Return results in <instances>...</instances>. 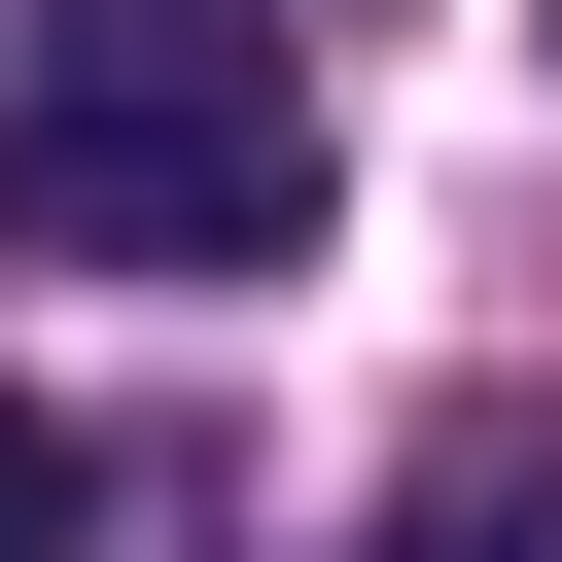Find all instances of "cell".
<instances>
[{"label":"cell","instance_id":"obj_3","mask_svg":"<svg viewBox=\"0 0 562 562\" xmlns=\"http://www.w3.org/2000/svg\"><path fill=\"white\" fill-rule=\"evenodd\" d=\"M70 527H105V457H70L35 386H0V562H70Z\"/></svg>","mask_w":562,"mask_h":562},{"label":"cell","instance_id":"obj_2","mask_svg":"<svg viewBox=\"0 0 562 562\" xmlns=\"http://www.w3.org/2000/svg\"><path fill=\"white\" fill-rule=\"evenodd\" d=\"M386 562H562V422H457V457L386 492Z\"/></svg>","mask_w":562,"mask_h":562},{"label":"cell","instance_id":"obj_1","mask_svg":"<svg viewBox=\"0 0 562 562\" xmlns=\"http://www.w3.org/2000/svg\"><path fill=\"white\" fill-rule=\"evenodd\" d=\"M0 211L105 246V281H281V246H316V70H281L246 0H70V35L0 70Z\"/></svg>","mask_w":562,"mask_h":562}]
</instances>
